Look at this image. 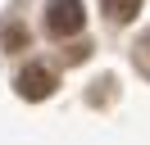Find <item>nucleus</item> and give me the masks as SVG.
I'll return each instance as SVG.
<instances>
[{
    "label": "nucleus",
    "instance_id": "nucleus-3",
    "mask_svg": "<svg viewBox=\"0 0 150 145\" xmlns=\"http://www.w3.org/2000/svg\"><path fill=\"white\" fill-rule=\"evenodd\" d=\"M0 50H28V27L18 23V18H5L0 23Z\"/></svg>",
    "mask_w": 150,
    "mask_h": 145
},
{
    "label": "nucleus",
    "instance_id": "nucleus-2",
    "mask_svg": "<svg viewBox=\"0 0 150 145\" xmlns=\"http://www.w3.org/2000/svg\"><path fill=\"white\" fill-rule=\"evenodd\" d=\"M18 95L23 100H46V95H55V86H59V77H55V68H46V63H28V68L18 72Z\"/></svg>",
    "mask_w": 150,
    "mask_h": 145
},
{
    "label": "nucleus",
    "instance_id": "nucleus-5",
    "mask_svg": "<svg viewBox=\"0 0 150 145\" xmlns=\"http://www.w3.org/2000/svg\"><path fill=\"white\" fill-rule=\"evenodd\" d=\"M132 54H137V68L150 77V32H141L137 36V45H132Z\"/></svg>",
    "mask_w": 150,
    "mask_h": 145
},
{
    "label": "nucleus",
    "instance_id": "nucleus-1",
    "mask_svg": "<svg viewBox=\"0 0 150 145\" xmlns=\"http://www.w3.org/2000/svg\"><path fill=\"white\" fill-rule=\"evenodd\" d=\"M82 23H86L82 0H46V32L50 36H73V32H82Z\"/></svg>",
    "mask_w": 150,
    "mask_h": 145
},
{
    "label": "nucleus",
    "instance_id": "nucleus-6",
    "mask_svg": "<svg viewBox=\"0 0 150 145\" xmlns=\"http://www.w3.org/2000/svg\"><path fill=\"white\" fill-rule=\"evenodd\" d=\"M86 54H91V45H86V41H82V45H68V54H64V59H68V63H82V59H86Z\"/></svg>",
    "mask_w": 150,
    "mask_h": 145
},
{
    "label": "nucleus",
    "instance_id": "nucleus-4",
    "mask_svg": "<svg viewBox=\"0 0 150 145\" xmlns=\"http://www.w3.org/2000/svg\"><path fill=\"white\" fill-rule=\"evenodd\" d=\"M100 9L109 14V23H132L141 14V0H100Z\"/></svg>",
    "mask_w": 150,
    "mask_h": 145
}]
</instances>
